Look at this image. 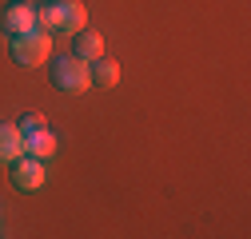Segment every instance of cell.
<instances>
[{"instance_id":"cell-9","label":"cell","mask_w":251,"mask_h":239,"mask_svg":"<svg viewBox=\"0 0 251 239\" xmlns=\"http://www.w3.org/2000/svg\"><path fill=\"white\" fill-rule=\"evenodd\" d=\"M20 156V128L0 120V164H12Z\"/></svg>"},{"instance_id":"cell-8","label":"cell","mask_w":251,"mask_h":239,"mask_svg":"<svg viewBox=\"0 0 251 239\" xmlns=\"http://www.w3.org/2000/svg\"><path fill=\"white\" fill-rule=\"evenodd\" d=\"M72 56H80V60H96V56H104V40H100V32H88V28L72 32Z\"/></svg>"},{"instance_id":"cell-4","label":"cell","mask_w":251,"mask_h":239,"mask_svg":"<svg viewBox=\"0 0 251 239\" xmlns=\"http://www.w3.org/2000/svg\"><path fill=\"white\" fill-rule=\"evenodd\" d=\"M8 167H12V184L20 191H36L44 184V160H36V156H16Z\"/></svg>"},{"instance_id":"cell-3","label":"cell","mask_w":251,"mask_h":239,"mask_svg":"<svg viewBox=\"0 0 251 239\" xmlns=\"http://www.w3.org/2000/svg\"><path fill=\"white\" fill-rule=\"evenodd\" d=\"M8 48H12V60H16L20 68H36V64L48 60L52 40H48V32H40V28H28V32H16L8 40Z\"/></svg>"},{"instance_id":"cell-7","label":"cell","mask_w":251,"mask_h":239,"mask_svg":"<svg viewBox=\"0 0 251 239\" xmlns=\"http://www.w3.org/2000/svg\"><path fill=\"white\" fill-rule=\"evenodd\" d=\"M88 80L96 84V88H116L120 80V64L108 56H96V60H88Z\"/></svg>"},{"instance_id":"cell-5","label":"cell","mask_w":251,"mask_h":239,"mask_svg":"<svg viewBox=\"0 0 251 239\" xmlns=\"http://www.w3.org/2000/svg\"><path fill=\"white\" fill-rule=\"evenodd\" d=\"M0 28H4L8 36L16 32H28V28H36V8L32 4H24V0H12V4L0 12Z\"/></svg>"},{"instance_id":"cell-1","label":"cell","mask_w":251,"mask_h":239,"mask_svg":"<svg viewBox=\"0 0 251 239\" xmlns=\"http://www.w3.org/2000/svg\"><path fill=\"white\" fill-rule=\"evenodd\" d=\"M36 28L48 36H72L84 28V4L80 0H44L36 4Z\"/></svg>"},{"instance_id":"cell-2","label":"cell","mask_w":251,"mask_h":239,"mask_svg":"<svg viewBox=\"0 0 251 239\" xmlns=\"http://www.w3.org/2000/svg\"><path fill=\"white\" fill-rule=\"evenodd\" d=\"M52 72V88L56 92H68V96H80L84 88L92 84L88 80V60H80V56H72V52H64V56H52V64H48Z\"/></svg>"},{"instance_id":"cell-6","label":"cell","mask_w":251,"mask_h":239,"mask_svg":"<svg viewBox=\"0 0 251 239\" xmlns=\"http://www.w3.org/2000/svg\"><path fill=\"white\" fill-rule=\"evenodd\" d=\"M20 152H28V156H36V160H48L52 152H56V136L40 124V128H32V132H20Z\"/></svg>"}]
</instances>
